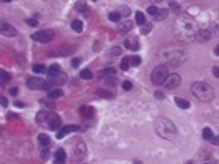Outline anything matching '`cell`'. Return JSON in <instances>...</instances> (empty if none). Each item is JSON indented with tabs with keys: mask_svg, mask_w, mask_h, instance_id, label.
I'll list each match as a JSON object with an SVG mask.
<instances>
[{
	"mask_svg": "<svg viewBox=\"0 0 219 164\" xmlns=\"http://www.w3.org/2000/svg\"><path fill=\"white\" fill-rule=\"evenodd\" d=\"M198 25L196 22L189 17V15H179L176 20L173 22V32L174 37L181 42H191L198 32Z\"/></svg>",
	"mask_w": 219,
	"mask_h": 164,
	"instance_id": "6da1fadb",
	"label": "cell"
},
{
	"mask_svg": "<svg viewBox=\"0 0 219 164\" xmlns=\"http://www.w3.org/2000/svg\"><path fill=\"white\" fill-rule=\"evenodd\" d=\"M155 131L163 139H174L178 136L176 124L168 118H158L155 123Z\"/></svg>",
	"mask_w": 219,
	"mask_h": 164,
	"instance_id": "7a4b0ae2",
	"label": "cell"
},
{
	"mask_svg": "<svg viewBox=\"0 0 219 164\" xmlns=\"http://www.w3.org/2000/svg\"><path fill=\"white\" fill-rule=\"evenodd\" d=\"M191 93H193L196 98H199L201 101H211L214 93H212V88L204 81H196L191 85Z\"/></svg>",
	"mask_w": 219,
	"mask_h": 164,
	"instance_id": "3957f363",
	"label": "cell"
},
{
	"mask_svg": "<svg viewBox=\"0 0 219 164\" xmlns=\"http://www.w3.org/2000/svg\"><path fill=\"white\" fill-rule=\"evenodd\" d=\"M168 76H169V73H168L166 65H158L153 70V73H151V81H153V85H163Z\"/></svg>",
	"mask_w": 219,
	"mask_h": 164,
	"instance_id": "277c9868",
	"label": "cell"
},
{
	"mask_svg": "<svg viewBox=\"0 0 219 164\" xmlns=\"http://www.w3.org/2000/svg\"><path fill=\"white\" fill-rule=\"evenodd\" d=\"M166 58H168V63L173 66H178L184 61V51L183 50H166Z\"/></svg>",
	"mask_w": 219,
	"mask_h": 164,
	"instance_id": "5b68a950",
	"label": "cell"
},
{
	"mask_svg": "<svg viewBox=\"0 0 219 164\" xmlns=\"http://www.w3.org/2000/svg\"><path fill=\"white\" fill-rule=\"evenodd\" d=\"M55 37V33L52 32V30H42V32H35L32 35V38L35 40V42H42V43H48L52 42Z\"/></svg>",
	"mask_w": 219,
	"mask_h": 164,
	"instance_id": "8992f818",
	"label": "cell"
},
{
	"mask_svg": "<svg viewBox=\"0 0 219 164\" xmlns=\"http://www.w3.org/2000/svg\"><path fill=\"white\" fill-rule=\"evenodd\" d=\"M179 83H181V76L176 75V73H171V75L164 80V83H163V85H164L166 89H174L178 85H179Z\"/></svg>",
	"mask_w": 219,
	"mask_h": 164,
	"instance_id": "52a82bcc",
	"label": "cell"
},
{
	"mask_svg": "<svg viewBox=\"0 0 219 164\" xmlns=\"http://www.w3.org/2000/svg\"><path fill=\"white\" fill-rule=\"evenodd\" d=\"M76 50L75 45H70V43H67V45H60V48L57 50V55H60V57H68V55H73V51Z\"/></svg>",
	"mask_w": 219,
	"mask_h": 164,
	"instance_id": "ba28073f",
	"label": "cell"
},
{
	"mask_svg": "<svg viewBox=\"0 0 219 164\" xmlns=\"http://www.w3.org/2000/svg\"><path fill=\"white\" fill-rule=\"evenodd\" d=\"M48 128L53 129V131H60L63 126H61V121H60V116L52 113L50 114V119H48Z\"/></svg>",
	"mask_w": 219,
	"mask_h": 164,
	"instance_id": "9c48e42d",
	"label": "cell"
},
{
	"mask_svg": "<svg viewBox=\"0 0 219 164\" xmlns=\"http://www.w3.org/2000/svg\"><path fill=\"white\" fill-rule=\"evenodd\" d=\"M27 86H28L30 89H40V88L43 89V86H45V81L35 76V78H28V80H27Z\"/></svg>",
	"mask_w": 219,
	"mask_h": 164,
	"instance_id": "30bf717a",
	"label": "cell"
},
{
	"mask_svg": "<svg viewBox=\"0 0 219 164\" xmlns=\"http://www.w3.org/2000/svg\"><path fill=\"white\" fill-rule=\"evenodd\" d=\"M0 30H2V35H7V37H13V35H17V30H15L12 25H8V23H2Z\"/></svg>",
	"mask_w": 219,
	"mask_h": 164,
	"instance_id": "8fae6325",
	"label": "cell"
},
{
	"mask_svg": "<svg viewBox=\"0 0 219 164\" xmlns=\"http://www.w3.org/2000/svg\"><path fill=\"white\" fill-rule=\"evenodd\" d=\"M211 38V33L209 30H198L196 35H194V40H198V42H206V40Z\"/></svg>",
	"mask_w": 219,
	"mask_h": 164,
	"instance_id": "7c38bea8",
	"label": "cell"
},
{
	"mask_svg": "<svg viewBox=\"0 0 219 164\" xmlns=\"http://www.w3.org/2000/svg\"><path fill=\"white\" fill-rule=\"evenodd\" d=\"M50 114H52L50 111H42V113L37 116V121H38L42 126H47L48 124V119H50Z\"/></svg>",
	"mask_w": 219,
	"mask_h": 164,
	"instance_id": "4fadbf2b",
	"label": "cell"
},
{
	"mask_svg": "<svg viewBox=\"0 0 219 164\" xmlns=\"http://www.w3.org/2000/svg\"><path fill=\"white\" fill-rule=\"evenodd\" d=\"M61 73V68H60V65H52V66H48V70H47V75L50 76V78H55V76H58Z\"/></svg>",
	"mask_w": 219,
	"mask_h": 164,
	"instance_id": "5bb4252c",
	"label": "cell"
},
{
	"mask_svg": "<svg viewBox=\"0 0 219 164\" xmlns=\"http://www.w3.org/2000/svg\"><path fill=\"white\" fill-rule=\"evenodd\" d=\"M78 129V126H63V128L58 131V136L57 138L58 139H61V138H65V136L68 134V133H72V131H76Z\"/></svg>",
	"mask_w": 219,
	"mask_h": 164,
	"instance_id": "9a60e30c",
	"label": "cell"
},
{
	"mask_svg": "<svg viewBox=\"0 0 219 164\" xmlns=\"http://www.w3.org/2000/svg\"><path fill=\"white\" fill-rule=\"evenodd\" d=\"M131 28H133V22L129 20H123L118 23V32H129Z\"/></svg>",
	"mask_w": 219,
	"mask_h": 164,
	"instance_id": "2e32d148",
	"label": "cell"
},
{
	"mask_svg": "<svg viewBox=\"0 0 219 164\" xmlns=\"http://www.w3.org/2000/svg\"><path fill=\"white\" fill-rule=\"evenodd\" d=\"M125 45H126V48H131V50H135V51H136L138 48H140V43H138V40H136V38H129V40H126Z\"/></svg>",
	"mask_w": 219,
	"mask_h": 164,
	"instance_id": "e0dca14e",
	"label": "cell"
},
{
	"mask_svg": "<svg viewBox=\"0 0 219 164\" xmlns=\"http://www.w3.org/2000/svg\"><path fill=\"white\" fill-rule=\"evenodd\" d=\"M67 81V75H63V73H60L58 76H55V78H52V85H63V83Z\"/></svg>",
	"mask_w": 219,
	"mask_h": 164,
	"instance_id": "ac0fdd59",
	"label": "cell"
},
{
	"mask_svg": "<svg viewBox=\"0 0 219 164\" xmlns=\"http://www.w3.org/2000/svg\"><path fill=\"white\" fill-rule=\"evenodd\" d=\"M93 108L91 106H81L80 108V113H81V116H86V118H90V116H93Z\"/></svg>",
	"mask_w": 219,
	"mask_h": 164,
	"instance_id": "d6986e66",
	"label": "cell"
},
{
	"mask_svg": "<svg viewBox=\"0 0 219 164\" xmlns=\"http://www.w3.org/2000/svg\"><path fill=\"white\" fill-rule=\"evenodd\" d=\"M61 96H63V91H61L60 88L50 89V93H48V98H50V100H57V98H61Z\"/></svg>",
	"mask_w": 219,
	"mask_h": 164,
	"instance_id": "ffe728a7",
	"label": "cell"
},
{
	"mask_svg": "<svg viewBox=\"0 0 219 164\" xmlns=\"http://www.w3.org/2000/svg\"><path fill=\"white\" fill-rule=\"evenodd\" d=\"M65 157H67V154H65V151H63V149L57 151V153H55V164L63 163V161H65Z\"/></svg>",
	"mask_w": 219,
	"mask_h": 164,
	"instance_id": "44dd1931",
	"label": "cell"
},
{
	"mask_svg": "<svg viewBox=\"0 0 219 164\" xmlns=\"http://www.w3.org/2000/svg\"><path fill=\"white\" fill-rule=\"evenodd\" d=\"M135 17H136V23H138V25L143 27V25H146V23H148V22H146V17H144L143 12H136V15H135Z\"/></svg>",
	"mask_w": 219,
	"mask_h": 164,
	"instance_id": "7402d4cb",
	"label": "cell"
},
{
	"mask_svg": "<svg viewBox=\"0 0 219 164\" xmlns=\"http://www.w3.org/2000/svg\"><path fill=\"white\" fill-rule=\"evenodd\" d=\"M174 101H176V104H178V106H179V108H183V110H188V108L191 106V103H189V101L183 100V98H176V100H174Z\"/></svg>",
	"mask_w": 219,
	"mask_h": 164,
	"instance_id": "603a6c76",
	"label": "cell"
},
{
	"mask_svg": "<svg viewBox=\"0 0 219 164\" xmlns=\"http://www.w3.org/2000/svg\"><path fill=\"white\" fill-rule=\"evenodd\" d=\"M38 143L42 144V146H48V144H50V138H48L47 134H43V133H42V134L38 136Z\"/></svg>",
	"mask_w": 219,
	"mask_h": 164,
	"instance_id": "cb8c5ba5",
	"label": "cell"
},
{
	"mask_svg": "<svg viewBox=\"0 0 219 164\" xmlns=\"http://www.w3.org/2000/svg\"><path fill=\"white\" fill-rule=\"evenodd\" d=\"M116 73L115 68H105V70H101L100 72V76H113Z\"/></svg>",
	"mask_w": 219,
	"mask_h": 164,
	"instance_id": "d4e9b609",
	"label": "cell"
},
{
	"mask_svg": "<svg viewBox=\"0 0 219 164\" xmlns=\"http://www.w3.org/2000/svg\"><path fill=\"white\" fill-rule=\"evenodd\" d=\"M8 80H10L8 73L2 70V72H0V83H2V86H5V85H7V83H8Z\"/></svg>",
	"mask_w": 219,
	"mask_h": 164,
	"instance_id": "484cf974",
	"label": "cell"
},
{
	"mask_svg": "<svg viewBox=\"0 0 219 164\" xmlns=\"http://www.w3.org/2000/svg\"><path fill=\"white\" fill-rule=\"evenodd\" d=\"M72 28L75 30V32H81V30H83V22L81 20H73Z\"/></svg>",
	"mask_w": 219,
	"mask_h": 164,
	"instance_id": "4316f807",
	"label": "cell"
},
{
	"mask_svg": "<svg viewBox=\"0 0 219 164\" xmlns=\"http://www.w3.org/2000/svg\"><path fill=\"white\" fill-rule=\"evenodd\" d=\"M203 138H204L206 141H211V139L214 138V136H212V131L209 128H204V129H203Z\"/></svg>",
	"mask_w": 219,
	"mask_h": 164,
	"instance_id": "83f0119b",
	"label": "cell"
},
{
	"mask_svg": "<svg viewBox=\"0 0 219 164\" xmlns=\"http://www.w3.org/2000/svg\"><path fill=\"white\" fill-rule=\"evenodd\" d=\"M108 18H110L111 22H120L121 20V15H120L118 12H111V13L108 15Z\"/></svg>",
	"mask_w": 219,
	"mask_h": 164,
	"instance_id": "f1b7e54d",
	"label": "cell"
},
{
	"mask_svg": "<svg viewBox=\"0 0 219 164\" xmlns=\"http://www.w3.org/2000/svg\"><path fill=\"white\" fill-rule=\"evenodd\" d=\"M76 149H78V153H76V156H78V157H81L83 154H85L86 148H85V144H83V143H78V146H76Z\"/></svg>",
	"mask_w": 219,
	"mask_h": 164,
	"instance_id": "f546056e",
	"label": "cell"
},
{
	"mask_svg": "<svg viewBox=\"0 0 219 164\" xmlns=\"http://www.w3.org/2000/svg\"><path fill=\"white\" fill-rule=\"evenodd\" d=\"M96 95H98V96H103V98H106V100H110V98H113V95H111V93L103 91V89H98V91H96Z\"/></svg>",
	"mask_w": 219,
	"mask_h": 164,
	"instance_id": "4dcf8cb0",
	"label": "cell"
},
{
	"mask_svg": "<svg viewBox=\"0 0 219 164\" xmlns=\"http://www.w3.org/2000/svg\"><path fill=\"white\" fill-rule=\"evenodd\" d=\"M47 70L48 68H45L43 65H35V66H33V72L35 73H47Z\"/></svg>",
	"mask_w": 219,
	"mask_h": 164,
	"instance_id": "1f68e13d",
	"label": "cell"
},
{
	"mask_svg": "<svg viewBox=\"0 0 219 164\" xmlns=\"http://www.w3.org/2000/svg\"><path fill=\"white\" fill-rule=\"evenodd\" d=\"M166 15H168V12H166V10H159L158 12V13H156V20H158V22H161V20H164V18H166Z\"/></svg>",
	"mask_w": 219,
	"mask_h": 164,
	"instance_id": "d6a6232c",
	"label": "cell"
},
{
	"mask_svg": "<svg viewBox=\"0 0 219 164\" xmlns=\"http://www.w3.org/2000/svg\"><path fill=\"white\" fill-rule=\"evenodd\" d=\"M106 85H108V86H113V88H115V86L118 85V80H116L115 76H110V78H106Z\"/></svg>",
	"mask_w": 219,
	"mask_h": 164,
	"instance_id": "836d02e7",
	"label": "cell"
},
{
	"mask_svg": "<svg viewBox=\"0 0 219 164\" xmlns=\"http://www.w3.org/2000/svg\"><path fill=\"white\" fill-rule=\"evenodd\" d=\"M129 63H131V66H138L141 63V58L140 57H129Z\"/></svg>",
	"mask_w": 219,
	"mask_h": 164,
	"instance_id": "e575fe53",
	"label": "cell"
},
{
	"mask_svg": "<svg viewBox=\"0 0 219 164\" xmlns=\"http://www.w3.org/2000/svg\"><path fill=\"white\" fill-rule=\"evenodd\" d=\"M80 76H81L83 80H90L93 75H91V72H90V70H81V73H80Z\"/></svg>",
	"mask_w": 219,
	"mask_h": 164,
	"instance_id": "d590c367",
	"label": "cell"
},
{
	"mask_svg": "<svg viewBox=\"0 0 219 164\" xmlns=\"http://www.w3.org/2000/svg\"><path fill=\"white\" fill-rule=\"evenodd\" d=\"M151 28H153V25H151V23H146V25L141 27V33H143V35H148V33L151 32Z\"/></svg>",
	"mask_w": 219,
	"mask_h": 164,
	"instance_id": "8d00e7d4",
	"label": "cell"
},
{
	"mask_svg": "<svg viewBox=\"0 0 219 164\" xmlns=\"http://www.w3.org/2000/svg\"><path fill=\"white\" fill-rule=\"evenodd\" d=\"M158 7H155V5H149V7H148V13L149 15H153V17H156V13H158Z\"/></svg>",
	"mask_w": 219,
	"mask_h": 164,
	"instance_id": "74e56055",
	"label": "cell"
},
{
	"mask_svg": "<svg viewBox=\"0 0 219 164\" xmlns=\"http://www.w3.org/2000/svg\"><path fill=\"white\" fill-rule=\"evenodd\" d=\"M129 66H131V63H129V58H125V60L121 61V70H125V72H126Z\"/></svg>",
	"mask_w": 219,
	"mask_h": 164,
	"instance_id": "f35d334b",
	"label": "cell"
},
{
	"mask_svg": "<svg viewBox=\"0 0 219 164\" xmlns=\"http://www.w3.org/2000/svg\"><path fill=\"white\" fill-rule=\"evenodd\" d=\"M131 88H133V83L126 80V81L123 83V89H125V91H129V89H131Z\"/></svg>",
	"mask_w": 219,
	"mask_h": 164,
	"instance_id": "ab89813d",
	"label": "cell"
},
{
	"mask_svg": "<svg viewBox=\"0 0 219 164\" xmlns=\"http://www.w3.org/2000/svg\"><path fill=\"white\" fill-rule=\"evenodd\" d=\"M111 55H113V57H120V55H121V48H120V46L111 48Z\"/></svg>",
	"mask_w": 219,
	"mask_h": 164,
	"instance_id": "60d3db41",
	"label": "cell"
},
{
	"mask_svg": "<svg viewBox=\"0 0 219 164\" xmlns=\"http://www.w3.org/2000/svg\"><path fill=\"white\" fill-rule=\"evenodd\" d=\"M118 13H120V15H125V17H128V15H129V8H128V7H121Z\"/></svg>",
	"mask_w": 219,
	"mask_h": 164,
	"instance_id": "b9f144b4",
	"label": "cell"
},
{
	"mask_svg": "<svg viewBox=\"0 0 219 164\" xmlns=\"http://www.w3.org/2000/svg\"><path fill=\"white\" fill-rule=\"evenodd\" d=\"M76 8H78V10H81V12H85V13L88 12V8H86L85 4H81V2H80V4H76Z\"/></svg>",
	"mask_w": 219,
	"mask_h": 164,
	"instance_id": "7bdbcfd3",
	"label": "cell"
},
{
	"mask_svg": "<svg viewBox=\"0 0 219 164\" xmlns=\"http://www.w3.org/2000/svg\"><path fill=\"white\" fill-rule=\"evenodd\" d=\"M27 23H28V25H30V27H35V25H37V23H38V22H37V20H35V18H30V20H27Z\"/></svg>",
	"mask_w": 219,
	"mask_h": 164,
	"instance_id": "ee69618b",
	"label": "cell"
},
{
	"mask_svg": "<svg viewBox=\"0 0 219 164\" xmlns=\"http://www.w3.org/2000/svg\"><path fill=\"white\" fill-rule=\"evenodd\" d=\"M212 73H214L216 78H219V66H214V68H212Z\"/></svg>",
	"mask_w": 219,
	"mask_h": 164,
	"instance_id": "f6af8a7d",
	"label": "cell"
},
{
	"mask_svg": "<svg viewBox=\"0 0 219 164\" xmlns=\"http://www.w3.org/2000/svg\"><path fill=\"white\" fill-rule=\"evenodd\" d=\"M2 106H4V108L8 106V101H7V98H5V96H2Z\"/></svg>",
	"mask_w": 219,
	"mask_h": 164,
	"instance_id": "bcb514c9",
	"label": "cell"
},
{
	"mask_svg": "<svg viewBox=\"0 0 219 164\" xmlns=\"http://www.w3.org/2000/svg\"><path fill=\"white\" fill-rule=\"evenodd\" d=\"M80 65V58H75V60H72V66H78Z\"/></svg>",
	"mask_w": 219,
	"mask_h": 164,
	"instance_id": "7dc6e473",
	"label": "cell"
},
{
	"mask_svg": "<svg viewBox=\"0 0 219 164\" xmlns=\"http://www.w3.org/2000/svg\"><path fill=\"white\" fill-rule=\"evenodd\" d=\"M211 143L212 144H219V136H214V138L211 139Z\"/></svg>",
	"mask_w": 219,
	"mask_h": 164,
	"instance_id": "c3c4849f",
	"label": "cell"
},
{
	"mask_svg": "<svg viewBox=\"0 0 219 164\" xmlns=\"http://www.w3.org/2000/svg\"><path fill=\"white\" fill-rule=\"evenodd\" d=\"M156 98H158V100H163V98H164V95H163L161 91H156Z\"/></svg>",
	"mask_w": 219,
	"mask_h": 164,
	"instance_id": "681fc988",
	"label": "cell"
},
{
	"mask_svg": "<svg viewBox=\"0 0 219 164\" xmlns=\"http://www.w3.org/2000/svg\"><path fill=\"white\" fill-rule=\"evenodd\" d=\"M17 93H18V89H17V88H10V95H12V96H15Z\"/></svg>",
	"mask_w": 219,
	"mask_h": 164,
	"instance_id": "f907efd6",
	"label": "cell"
},
{
	"mask_svg": "<svg viewBox=\"0 0 219 164\" xmlns=\"http://www.w3.org/2000/svg\"><path fill=\"white\" fill-rule=\"evenodd\" d=\"M15 106H17V108H23L25 104L22 103V101H15Z\"/></svg>",
	"mask_w": 219,
	"mask_h": 164,
	"instance_id": "816d5d0a",
	"label": "cell"
},
{
	"mask_svg": "<svg viewBox=\"0 0 219 164\" xmlns=\"http://www.w3.org/2000/svg\"><path fill=\"white\" fill-rule=\"evenodd\" d=\"M42 157H43V159H48V153H47V151H43V153H42Z\"/></svg>",
	"mask_w": 219,
	"mask_h": 164,
	"instance_id": "f5cc1de1",
	"label": "cell"
},
{
	"mask_svg": "<svg viewBox=\"0 0 219 164\" xmlns=\"http://www.w3.org/2000/svg\"><path fill=\"white\" fill-rule=\"evenodd\" d=\"M100 48H101V45H100V43H95V51H98Z\"/></svg>",
	"mask_w": 219,
	"mask_h": 164,
	"instance_id": "db71d44e",
	"label": "cell"
},
{
	"mask_svg": "<svg viewBox=\"0 0 219 164\" xmlns=\"http://www.w3.org/2000/svg\"><path fill=\"white\" fill-rule=\"evenodd\" d=\"M214 53H216V55H219V45H218V46H216V48H214Z\"/></svg>",
	"mask_w": 219,
	"mask_h": 164,
	"instance_id": "11a10c76",
	"label": "cell"
},
{
	"mask_svg": "<svg viewBox=\"0 0 219 164\" xmlns=\"http://www.w3.org/2000/svg\"><path fill=\"white\" fill-rule=\"evenodd\" d=\"M206 164H216V163H206Z\"/></svg>",
	"mask_w": 219,
	"mask_h": 164,
	"instance_id": "9f6ffc18",
	"label": "cell"
},
{
	"mask_svg": "<svg viewBox=\"0 0 219 164\" xmlns=\"http://www.w3.org/2000/svg\"><path fill=\"white\" fill-rule=\"evenodd\" d=\"M135 164H141V163H138V161H136V163H135Z\"/></svg>",
	"mask_w": 219,
	"mask_h": 164,
	"instance_id": "6f0895ef",
	"label": "cell"
}]
</instances>
